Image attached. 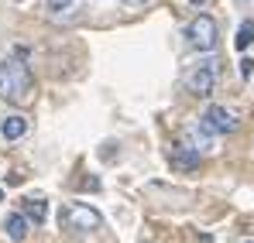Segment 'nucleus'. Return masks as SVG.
Here are the masks:
<instances>
[{
	"mask_svg": "<svg viewBox=\"0 0 254 243\" xmlns=\"http://www.w3.org/2000/svg\"><path fill=\"white\" fill-rule=\"evenodd\" d=\"M31 89H35V79H31V69L24 65V48H17L0 65V99H7V103H28Z\"/></svg>",
	"mask_w": 254,
	"mask_h": 243,
	"instance_id": "obj_1",
	"label": "nucleus"
},
{
	"mask_svg": "<svg viewBox=\"0 0 254 243\" xmlns=\"http://www.w3.org/2000/svg\"><path fill=\"white\" fill-rule=\"evenodd\" d=\"M186 38H189L192 48H199V51H213L216 41H220V28H216V21H213L210 14H199L196 21H189Z\"/></svg>",
	"mask_w": 254,
	"mask_h": 243,
	"instance_id": "obj_2",
	"label": "nucleus"
},
{
	"mask_svg": "<svg viewBox=\"0 0 254 243\" xmlns=\"http://www.w3.org/2000/svg\"><path fill=\"white\" fill-rule=\"evenodd\" d=\"M100 212L93 205H83V202H69L62 209V226L65 230H76V233H89V230H100Z\"/></svg>",
	"mask_w": 254,
	"mask_h": 243,
	"instance_id": "obj_3",
	"label": "nucleus"
},
{
	"mask_svg": "<svg viewBox=\"0 0 254 243\" xmlns=\"http://www.w3.org/2000/svg\"><path fill=\"white\" fill-rule=\"evenodd\" d=\"M216 62H199L196 69H189L186 72V89L192 93V96H199V99H210L213 96V82H216V69H213Z\"/></svg>",
	"mask_w": 254,
	"mask_h": 243,
	"instance_id": "obj_4",
	"label": "nucleus"
},
{
	"mask_svg": "<svg viewBox=\"0 0 254 243\" xmlns=\"http://www.w3.org/2000/svg\"><path fill=\"white\" fill-rule=\"evenodd\" d=\"M203 127H206L210 134H234V130H237V117H234L227 106H210V110L203 113Z\"/></svg>",
	"mask_w": 254,
	"mask_h": 243,
	"instance_id": "obj_5",
	"label": "nucleus"
},
{
	"mask_svg": "<svg viewBox=\"0 0 254 243\" xmlns=\"http://www.w3.org/2000/svg\"><path fill=\"white\" fill-rule=\"evenodd\" d=\"M169 161H172V168H179V171H192V168H199V151L189 147V144H175L169 151Z\"/></svg>",
	"mask_w": 254,
	"mask_h": 243,
	"instance_id": "obj_6",
	"label": "nucleus"
},
{
	"mask_svg": "<svg viewBox=\"0 0 254 243\" xmlns=\"http://www.w3.org/2000/svg\"><path fill=\"white\" fill-rule=\"evenodd\" d=\"M3 230H7L10 240L21 243L24 237H28V216H24V212H10V216L3 219Z\"/></svg>",
	"mask_w": 254,
	"mask_h": 243,
	"instance_id": "obj_7",
	"label": "nucleus"
},
{
	"mask_svg": "<svg viewBox=\"0 0 254 243\" xmlns=\"http://www.w3.org/2000/svg\"><path fill=\"white\" fill-rule=\"evenodd\" d=\"M186 137L192 141L189 147H196V151H210L213 141H210V130L203 127V123H196V127H186Z\"/></svg>",
	"mask_w": 254,
	"mask_h": 243,
	"instance_id": "obj_8",
	"label": "nucleus"
},
{
	"mask_svg": "<svg viewBox=\"0 0 254 243\" xmlns=\"http://www.w3.org/2000/svg\"><path fill=\"white\" fill-rule=\"evenodd\" d=\"M0 134H3L7 141H17V137L28 134V120H24V117H7V120L0 123Z\"/></svg>",
	"mask_w": 254,
	"mask_h": 243,
	"instance_id": "obj_9",
	"label": "nucleus"
},
{
	"mask_svg": "<svg viewBox=\"0 0 254 243\" xmlns=\"http://www.w3.org/2000/svg\"><path fill=\"white\" fill-rule=\"evenodd\" d=\"M21 209H24V216H28L31 223H45V216H48V209H45L42 199H24Z\"/></svg>",
	"mask_w": 254,
	"mask_h": 243,
	"instance_id": "obj_10",
	"label": "nucleus"
},
{
	"mask_svg": "<svg viewBox=\"0 0 254 243\" xmlns=\"http://www.w3.org/2000/svg\"><path fill=\"white\" fill-rule=\"evenodd\" d=\"M251 41H254V21H244V24L237 28V38H234V45H237V48L244 51V48H248Z\"/></svg>",
	"mask_w": 254,
	"mask_h": 243,
	"instance_id": "obj_11",
	"label": "nucleus"
},
{
	"mask_svg": "<svg viewBox=\"0 0 254 243\" xmlns=\"http://www.w3.org/2000/svg\"><path fill=\"white\" fill-rule=\"evenodd\" d=\"M251 72H254V62H251V58H244V62H241V76L251 79Z\"/></svg>",
	"mask_w": 254,
	"mask_h": 243,
	"instance_id": "obj_12",
	"label": "nucleus"
},
{
	"mask_svg": "<svg viewBox=\"0 0 254 243\" xmlns=\"http://www.w3.org/2000/svg\"><path fill=\"white\" fill-rule=\"evenodd\" d=\"M45 3H48V7H52V10H65V7H69V3H72V0H45Z\"/></svg>",
	"mask_w": 254,
	"mask_h": 243,
	"instance_id": "obj_13",
	"label": "nucleus"
},
{
	"mask_svg": "<svg viewBox=\"0 0 254 243\" xmlns=\"http://www.w3.org/2000/svg\"><path fill=\"white\" fill-rule=\"evenodd\" d=\"M127 7H141V3H148V0H124Z\"/></svg>",
	"mask_w": 254,
	"mask_h": 243,
	"instance_id": "obj_14",
	"label": "nucleus"
},
{
	"mask_svg": "<svg viewBox=\"0 0 254 243\" xmlns=\"http://www.w3.org/2000/svg\"><path fill=\"white\" fill-rule=\"evenodd\" d=\"M189 3H192V7H199V3H206V0H189Z\"/></svg>",
	"mask_w": 254,
	"mask_h": 243,
	"instance_id": "obj_15",
	"label": "nucleus"
},
{
	"mask_svg": "<svg viewBox=\"0 0 254 243\" xmlns=\"http://www.w3.org/2000/svg\"><path fill=\"white\" fill-rule=\"evenodd\" d=\"M0 202H3V189H0Z\"/></svg>",
	"mask_w": 254,
	"mask_h": 243,
	"instance_id": "obj_16",
	"label": "nucleus"
},
{
	"mask_svg": "<svg viewBox=\"0 0 254 243\" xmlns=\"http://www.w3.org/2000/svg\"><path fill=\"white\" fill-rule=\"evenodd\" d=\"M248 243H251V240H248Z\"/></svg>",
	"mask_w": 254,
	"mask_h": 243,
	"instance_id": "obj_17",
	"label": "nucleus"
}]
</instances>
